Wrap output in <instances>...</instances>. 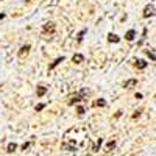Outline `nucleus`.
Returning a JSON list of instances; mask_svg holds the SVG:
<instances>
[{
    "instance_id": "nucleus-1",
    "label": "nucleus",
    "mask_w": 156,
    "mask_h": 156,
    "mask_svg": "<svg viewBox=\"0 0 156 156\" xmlns=\"http://www.w3.org/2000/svg\"><path fill=\"white\" fill-rule=\"evenodd\" d=\"M154 14V6L153 5H147L145 9H144V17H150Z\"/></svg>"
},
{
    "instance_id": "nucleus-2",
    "label": "nucleus",
    "mask_w": 156,
    "mask_h": 156,
    "mask_svg": "<svg viewBox=\"0 0 156 156\" xmlns=\"http://www.w3.org/2000/svg\"><path fill=\"white\" fill-rule=\"evenodd\" d=\"M83 59H84V56H83V55H80V53H76V55H73V58H72V61H73V62H76V64H80V62H83Z\"/></svg>"
},
{
    "instance_id": "nucleus-3",
    "label": "nucleus",
    "mask_w": 156,
    "mask_h": 156,
    "mask_svg": "<svg viewBox=\"0 0 156 156\" xmlns=\"http://www.w3.org/2000/svg\"><path fill=\"white\" fill-rule=\"evenodd\" d=\"M36 92H37V97H42V95H45V92H47V87H44V86H39Z\"/></svg>"
},
{
    "instance_id": "nucleus-4",
    "label": "nucleus",
    "mask_w": 156,
    "mask_h": 156,
    "mask_svg": "<svg viewBox=\"0 0 156 156\" xmlns=\"http://www.w3.org/2000/svg\"><path fill=\"white\" fill-rule=\"evenodd\" d=\"M44 31H45V33H48V31H51V33H53V31H55L53 23H45V25H44Z\"/></svg>"
},
{
    "instance_id": "nucleus-5",
    "label": "nucleus",
    "mask_w": 156,
    "mask_h": 156,
    "mask_svg": "<svg viewBox=\"0 0 156 156\" xmlns=\"http://www.w3.org/2000/svg\"><path fill=\"white\" fill-rule=\"evenodd\" d=\"M134 36H136V31H134V30H129V31L125 34V37L128 39V41H133V39H134Z\"/></svg>"
},
{
    "instance_id": "nucleus-6",
    "label": "nucleus",
    "mask_w": 156,
    "mask_h": 156,
    "mask_svg": "<svg viewBox=\"0 0 156 156\" xmlns=\"http://www.w3.org/2000/svg\"><path fill=\"white\" fill-rule=\"evenodd\" d=\"M28 50H30V45H28V44H27V45H23V47H22V48L19 50V56H23V55L27 53Z\"/></svg>"
},
{
    "instance_id": "nucleus-7",
    "label": "nucleus",
    "mask_w": 156,
    "mask_h": 156,
    "mask_svg": "<svg viewBox=\"0 0 156 156\" xmlns=\"http://www.w3.org/2000/svg\"><path fill=\"white\" fill-rule=\"evenodd\" d=\"M108 39H109V42H119L120 39H119V36H115V34H108Z\"/></svg>"
},
{
    "instance_id": "nucleus-8",
    "label": "nucleus",
    "mask_w": 156,
    "mask_h": 156,
    "mask_svg": "<svg viewBox=\"0 0 156 156\" xmlns=\"http://www.w3.org/2000/svg\"><path fill=\"white\" fill-rule=\"evenodd\" d=\"M136 84H137V80H128V81H125V87H133Z\"/></svg>"
},
{
    "instance_id": "nucleus-9",
    "label": "nucleus",
    "mask_w": 156,
    "mask_h": 156,
    "mask_svg": "<svg viewBox=\"0 0 156 156\" xmlns=\"http://www.w3.org/2000/svg\"><path fill=\"white\" fill-rule=\"evenodd\" d=\"M136 66H137L139 69H145V67H147V62H145V61H142V59H139V61L136 62Z\"/></svg>"
},
{
    "instance_id": "nucleus-10",
    "label": "nucleus",
    "mask_w": 156,
    "mask_h": 156,
    "mask_svg": "<svg viewBox=\"0 0 156 156\" xmlns=\"http://www.w3.org/2000/svg\"><path fill=\"white\" fill-rule=\"evenodd\" d=\"M62 61H64V58H58L53 64H50V70H51V69H55V67L58 66V64H59V62H62Z\"/></svg>"
},
{
    "instance_id": "nucleus-11",
    "label": "nucleus",
    "mask_w": 156,
    "mask_h": 156,
    "mask_svg": "<svg viewBox=\"0 0 156 156\" xmlns=\"http://www.w3.org/2000/svg\"><path fill=\"white\" fill-rule=\"evenodd\" d=\"M147 56H148L150 59H153V61H156V55L153 53V51H151V50H147Z\"/></svg>"
},
{
    "instance_id": "nucleus-12",
    "label": "nucleus",
    "mask_w": 156,
    "mask_h": 156,
    "mask_svg": "<svg viewBox=\"0 0 156 156\" xmlns=\"http://www.w3.org/2000/svg\"><path fill=\"white\" fill-rule=\"evenodd\" d=\"M16 148H17V145H16V144H9V145H8V151H9V153H12Z\"/></svg>"
},
{
    "instance_id": "nucleus-13",
    "label": "nucleus",
    "mask_w": 156,
    "mask_h": 156,
    "mask_svg": "<svg viewBox=\"0 0 156 156\" xmlns=\"http://www.w3.org/2000/svg\"><path fill=\"white\" fill-rule=\"evenodd\" d=\"M95 105H97V106H105V105H106V101L103 100V98H100V100H97Z\"/></svg>"
},
{
    "instance_id": "nucleus-14",
    "label": "nucleus",
    "mask_w": 156,
    "mask_h": 156,
    "mask_svg": "<svg viewBox=\"0 0 156 156\" xmlns=\"http://www.w3.org/2000/svg\"><path fill=\"white\" fill-rule=\"evenodd\" d=\"M100 145H101V139H98V142H97V144L94 145V148H92V150H94V151H98V148H100Z\"/></svg>"
},
{
    "instance_id": "nucleus-15",
    "label": "nucleus",
    "mask_w": 156,
    "mask_h": 156,
    "mask_svg": "<svg viewBox=\"0 0 156 156\" xmlns=\"http://www.w3.org/2000/svg\"><path fill=\"white\" fill-rule=\"evenodd\" d=\"M114 147H115V142H114V140H112V142H108V145H106L108 150H111V148H114Z\"/></svg>"
},
{
    "instance_id": "nucleus-16",
    "label": "nucleus",
    "mask_w": 156,
    "mask_h": 156,
    "mask_svg": "<svg viewBox=\"0 0 156 156\" xmlns=\"http://www.w3.org/2000/svg\"><path fill=\"white\" fill-rule=\"evenodd\" d=\"M84 33H86L84 30H83V31H80V34H78V41H81V39H83V36H84Z\"/></svg>"
},
{
    "instance_id": "nucleus-17",
    "label": "nucleus",
    "mask_w": 156,
    "mask_h": 156,
    "mask_svg": "<svg viewBox=\"0 0 156 156\" xmlns=\"http://www.w3.org/2000/svg\"><path fill=\"white\" fill-rule=\"evenodd\" d=\"M44 109V105H42V103H41V105H37L36 106V111H42Z\"/></svg>"
},
{
    "instance_id": "nucleus-18",
    "label": "nucleus",
    "mask_w": 156,
    "mask_h": 156,
    "mask_svg": "<svg viewBox=\"0 0 156 156\" xmlns=\"http://www.w3.org/2000/svg\"><path fill=\"white\" fill-rule=\"evenodd\" d=\"M78 114H80V115H83V114H84V109H83L81 106H80V108H78Z\"/></svg>"
},
{
    "instance_id": "nucleus-19",
    "label": "nucleus",
    "mask_w": 156,
    "mask_h": 156,
    "mask_svg": "<svg viewBox=\"0 0 156 156\" xmlns=\"http://www.w3.org/2000/svg\"><path fill=\"white\" fill-rule=\"evenodd\" d=\"M28 147H30V144H28V142H27V144H23V145H22V148H23V150H25V148H28Z\"/></svg>"
},
{
    "instance_id": "nucleus-20",
    "label": "nucleus",
    "mask_w": 156,
    "mask_h": 156,
    "mask_svg": "<svg viewBox=\"0 0 156 156\" xmlns=\"http://www.w3.org/2000/svg\"><path fill=\"white\" fill-rule=\"evenodd\" d=\"M3 17H5V14H0V20H2Z\"/></svg>"
}]
</instances>
